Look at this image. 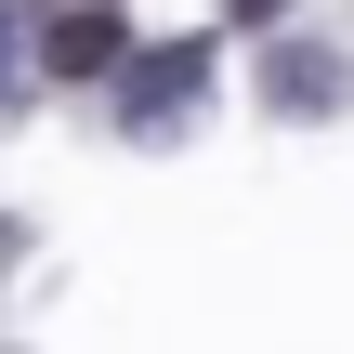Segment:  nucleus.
Listing matches in <instances>:
<instances>
[{
    "label": "nucleus",
    "mask_w": 354,
    "mask_h": 354,
    "mask_svg": "<svg viewBox=\"0 0 354 354\" xmlns=\"http://www.w3.org/2000/svg\"><path fill=\"white\" fill-rule=\"evenodd\" d=\"M39 53H53V79H105V66H118V13H53Z\"/></svg>",
    "instance_id": "1"
},
{
    "label": "nucleus",
    "mask_w": 354,
    "mask_h": 354,
    "mask_svg": "<svg viewBox=\"0 0 354 354\" xmlns=\"http://www.w3.org/2000/svg\"><path fill=\"white\" fill-rule=\"evenodd\" d=\"M223 13H276V0H223Z\"/></svg>",
    "instance_id": "2"
}]
</instances>
